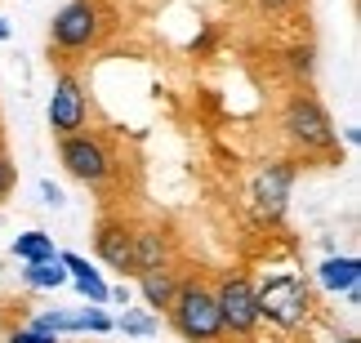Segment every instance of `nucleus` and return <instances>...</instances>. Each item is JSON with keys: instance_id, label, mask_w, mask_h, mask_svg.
I'll list each match as a JSON object with an SVG mask.
<instances>
[{"instance_id": "nucleus-1", "label": "nucleus", "mask_w": 361, "mask_h": 343, "mask_svg": "<svg viewBox=\"0 0 361 343\" xmlns=\"http://www.w3.org/2000/svg\"><path fill=\"white\" fill-rule=\"evenodd\" d=\"M170 321L174 330L183 335L188 343H214L224 335V317H219V304L205 285H178L174 290V304H170Z\"/></svg>"}, {"instance_id": "nucleus-2", "label": "nucleus", "mask_w": 361, "mask_h": 343, "mask_svg": "<svg viewBox=\"0 0 361 343\" xmlns=\"http://www.w3.org/2000/svg\"><path fill=\"white\" fill-rule=\"evenodd\" d=\"M255 304H259V321L268 317L276 325H299L308 317V290L295 272H276L263 290H255Z\"/></svg>"}, {"instance_id": "nucleus-3", "label": "nucleus", "mask_w": 361, "mask_h": 343, "mask_svg": "<svg viewBox=\"0 0 361 343\" xmlns=\"http://www.w3.org/2000/svg\"><path fill=\"white\" fill-rule=\"evenodd\" d=\"M286 134L295 143H303L308 152H326V147H335V125H330V116L322 112V103L317 99H290L286 107Z\"/></svg>"}, {"instance_id": "nucleus-4", "label": "nucleus", "mask_w": 361, "mask_h": 343, "mask_svg": "<svg viewBox=\"0 0 361 343\" xmlns=\"http://www.w3.org/2000/svg\"><path fill=\"white\" fill-rule=\"evenodd\" d=\"M49 40L59 49H85L99 40V5L94 0H72V5H63L54 13L49 23Z\"/></svg>"}, {"instance_id": "nucleus-5", "label": "nucleus", "mask_w": 361, "mask_h": 343, "mask_svg": "<svg viewBox=\"0 0 361 343\" xmlns=\"http://www.w3.org/2000/svg\"><path fill=\"white\" fill-rule=\"evenodd\" d=\"M290 187H295V166L290 161H276V166L259 170L255 178V192H250V205L263 223H276L286 214V201H290Z\"/></svg>"}, {"instance_id": "nucleus-6", "label": "nucleus", "mask_w": 361, "mask_h": 343, "mask_svg": "<svg viewBox=\"0 0 361 343\" xmlns=\"http://www.w3.org/2000/svg\"><path fill=\"white\" fill-rule=\"evenodd\" d=\"M59 161L67 166V174L80 178V183H103L112 174V161H107L103 143L90 139V134H67L63 147H59Z\"/></svg>"}, {"instance_id": "nucleus-7", "label": "nucleus", "mask_w": 361, "mask_h": 343, "mask_svg": "<svg viewBox=\"0 0 361 343\" xmlns=\"http://www.w3.org/2000/svg\"><path fill=\"white\" fill-rule=\"evenodd\" d=\"M219 304V317H224V330L232 335H250L259 325V304H255V285L245 277H228L214 294Z\"/></svg>"}, {"instance_id": "nucleus-8", "label": "nucleus", "mask_w": 361, "mask_h": 343, "mask_svg": "<svg viewBox=\"0 0 361 343\" xmlns=\"http://www.w3.org/2000/svg\"><path fill=\"white\" fill-rule=\"evenodd\" d=\"M85 125V94H80V80L76 76H59L54 80V94H49V130L67 139Z\"/></svg>"}, {"instance_id": "nucleus-9", "label": "nucleus", "mask_w": 361, "mask_h": 343, "mask_svg": "<svg viewBox=\"0 0 361 343\" xmlns=\"http://www.w3.org/2000/svg\"><path fill=\"white\" fill-rule=\"evenodd\" d=\"M94 250L112 272H134V232L125 223H103L94 237Z\"/></svg>"}, {"instance_id": "nucleus-10", "label": "nucleus", "mask_w": 361, "mask_h": 343, "mask_svg": "<svg viewBox=\"0 0 361 343\" xmlns=\"http://www.w3.org/2000/svg\"><path fill=\"white\" fill-rule=\"evenodd\" d=\"M317 277H322V285L330 294H348L361 285V258L353 254H335V258H326L322 268H317Z\"/></svg>"}, {"instance_id": "nucleus-11", "label": "nucleus", "mask_w": 361, "mask_h": 343, "mask_svg": "<svg viewBox=\"0 0 361 343\" xmlns=\"http://www.w3.org/2000/svg\"><path fill=\"white\" fill-rule=\"evenodd\" d=\"M138 290H143V299H147V308H165V312H170V304H174V290H178V285H174V277H170V272H165V268H152V272H138Z\"/></svg>"}, {"instance_id": "nucleus-12", "label": "nucleus", "mask_w": 361, "mask_h": 343, "mask_svg": "<svg viewBox=\"0 0 361 343\" xmlns=\"http://www.w3.org/2000/svg\"><path fill=\"white\" fill-rule=\"evenodd\" d=\"M165 237L161 232H134V272H152L165 268Z\"/></svg>"}, {"instance_id": "nucleus-13", "label": "nucleus", "mask_w": 361, "mask_h": 343, "mask_svg": "<svg viewBox=\"0 0 361 343\" xmlns=\"http://www.w3.org/2000/svg\"><path fill=\"white\" fill-rule=\"evenodd\" d=\"M13 254H18L23 263H45V258H59L49 232H23V237H13Z\"/></svg>"}, {"instance_id": "nucleus-14", "label": "nucleus", "mask_w": 361, "mask_h": 343, "mask_svg": "<svg viewBox=\"0 0 361 343\" xmlns=\"http://www.w3.org/2000/svg\"><path fill=\"white\" fill-rule=\"evenodd\" d=\"M23 277H27V285H32V290H63V285L72 281L59 258H45V263H27V268H23Z\"/></svg>"}, {"instance_id": "nucleus-15", "label": "nucleus", "mask_w": 361, "mask_h": 343, "mask_svg": "<svg viewBox=\"0 0 361 343\" xmlns=\"http://www.w3.org/2000/svg\"><path fill=\"white\" fill-rule=\"evenodd\" d=\"M72 285H76V290H80V294H85V299H90V304H94V308H103V304H112V299H107V290H112V285H107V281L99 277V272H90V277H76Z\"/></svg>"}, {"instance_id": "nucleus-16", "label": "nucleus", "mask_w": 361, "mask_h": 343, "mask_svg": "<svg viewBox=\"0 0 361 343\" xmlns=\"http://www.w3.org/2000/svg\"><path fill=\"white\" fill-rule=\"evenodd\" d=\"M9 343H59V335H49V330H32V325H27V330H13Z\"/></svg>"}, {"instance_id": "nucleus-17", "label": "nucleus", "mask_w": 361, "mask_h": 343, "mask_svg": "<svg viewBox=\"0 0 361 343\" xmlns=\"http://www.w3.org/2000/svg\"><path fill=\"white\" fill-rule=\"evenodd\" d=\"M121 330L125 335H152L157 325H152V317H121Z\"/></svg>"}, {"instance_id": "nucleus-18", "label": "nucleus", "mask_w": 361, "mask_h": 343, "mask_svg": "<svg viewBox=\"0 0 361 343\" xmlns=\"http://www.w3.org/2000/svg\"><path fill=\"white\" fill-rule=\"evenodd\" d=\"M9 192H13V161L0 156V201H5Z\"/></svg>"}, {"instance_id": "nucleus-19", "label": "nucleus", "mask_w": 361, "mask_h": 343, "mask_svg": "<svg viewBox=\"0 0 361 343\" xmlns=\"http://www.w3.org/2000/svg\"><path fill=\"white\" fill-rule=\"evenodd\" d=\"M40 197H45V205H54V210H59V205H63V187L54 183V178H45V183H40Z\"/></svg>"}, {"instance_id": "nucleus-20", "label": "nucleus", "mask_w": 361, "mask_h": 343, "mask_svg": "<svg viewBox=\"0 0 361 343\" xmlns=\"http://www.w3.org/2000/svg\"><path fill=\"white\" fill-rule=\"evenodd\" d=\"M263 9H286V5H295V0H259Z\"/></svg>"}, {"instance_id": "nucleus-21", "label": "nucleus", "mask_w": 361, "mask_h": 343, "mask_svg": "<svg viewBox=\"0 0 361 343\" xmlns=\"http://www.w3.org/2000/svg\"><path fill=\"white\" fill-rule=\"evenodd\" d=\"M0 40H9V23L5 18H0Z\"/></svg>"}, {"instance_id": "nucleus-22", "label": "nucleus", "mask_w": 361, "mask_h": 343, "mask_svg": "<svg viewBox=\"0 0 361 343\" xmlns=\"http://www.w3.org/2000/svg\"><path fill=\"white\" fill-rule=\"evenodd\" d=\"M339 343H361V339H353V335H348V339H339Z\"/></svg>"}]
</instances>
